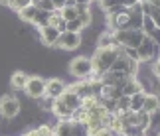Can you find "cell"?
Instances as JSON below:
<instances>
[{"label": "cell", "instance_id": "6da1fadb", "mask_svg": "<svg viewBox=\"0 0 160 136\" xmlns=\"http://www.w3.org/2000/svg\"><path fill=\"white\" fill-rule=\"evenodd\" d=\"M117 59V46L113 47H97L93 51V57H91V61H93V75L95 79H99L105 71L111 69V65H113V61Z\"/></svg>", "mask_w": 160, "mask_h": 136}, {"label": "cell", "instance_id": "7a4b0ae2", "mask_svg": "<svg viewBox=\"0 0 160 136\" xmlns=\"http://www.w3.org/2000/svg\"><path fill=\"white\" fill-rule=\"evenodd\" d=\"M117 46L122 47H137L140 44V40L144 38V32L140 28H125V30H117L113 32Z\"/></svg>", "mask_w": 160, "mask_h": 136}, {"label": "cell", "instance_id": "3957f363", "mask_svg": "<svg viewBox=\"0 0 160 136\" xmlns=\"http://www.w3.org/2000/svg\"><path fill=\"white\" fill-rule=\"evenodd\" d=\"M69 73L75 79H89L93 75V61H91L89 55H79V57H73L69 63Z\"/></svg>", "mask_w": 160, "mask_h": 136}, {"label": "cell", "instance_id": "277c9868", "mask_svg": "<svg viewBox=\"0 0 160 136\" xmlns=\"http://www.w3.org/2000/svg\"><path fill=\"white\" fill-rule=\"evenodd\" d=\"M22 104L14 95H2L0 97V116L4 120H12L20 114Z\"/></svg>", "mask_w": 160, "mask_h": 136}, {"label": "cell", "instance_id": "5b68a950", "mask_svg": "<svg viewBox=\"0 0 160 136\" xmlns=\"http://www.w3.org/2000/svg\"><path fill=\"white\" fill-rule=\"evenodd\" d=\"M160 53V47L152 41L148 36H144L140 40V44L137 46V55H138V61L140 63H150L152 59H156Z\"/></svg>", "mask_w": 160, "mask_h": 136}, {"label": "cell", "instance_id": "8992f818", "mask_svg": "<svg viewBox=\"0 0 160 136\" xmlns=\"http://www.w3.org/2000/svg\"><path fill=\"white\" fill-rule=\"evenodd\" d=\"M81 44H83L81 32H67L65 30V32L59 34V40H58V44H55V47L65 49V51H73V49H77Z\"/></svg>", "mask_w": 160, "mask_h": 136}, {"label": "cell", "instance_id": "52a82bcc", "mask_svg": "<svg viewBox=\"0 0 160 136\" xmlns=\"http://www.w3.org/2000/svg\"><path fill=\"white\" fill-rule=\"evenodd\" d=\"M24 93L30 97V99H42L46 95V79H42L40 75H32L28 79L26 83V89H24Z\"/></svg>", "mask_w": 160, "mask_h": 136}, {"label": "cell", "instance_id": "ba28073f", "mask_svg": "<svg viewBox=\"0 0 160 136\" xmlns=\"http://www.w3.org/2000/svg\"><path fill=\"white\" fill-rule=\"evenodd\" d=\"M38 34H40V41H42L44 46H48V47H55V44H58L61 32H59L58 28H53V26H50V24H46V26L38 28Z\"/></svg>", "mask_w": 160, "mask_h": 136}, {"label": "cell", "instance_id": "9c48e42d", "mask_svg": "<svg viewBox=\"0 0 160 136\" xmlns=\"http://www.w3.org/2000/svg\"><path fill=\"white\" fill-rule=\"evenodd\" d=\"M63 91H65V83L61 81V79L53 77V79H48V81H46V97H50V99H59Z\"/></svg>", "mask_w": 160, "mask_h": 136}, {"label": "cell", "instance_id": "30bf717a", "mask_svg": "<svg viewBox=\"0 0 160 136\" xmlns=\"http://www.w3.org/2000/svg\"><path fill=\"white\" fill-rule=\"evenodd\" d=\"M59 99H61V101H63V103H65L71 110H75V109L81 107V97H79L75 91L67 89V87H65V91H63V93H61V97H59Z\"/></svg>", "mask_w": 160, "mask_h": 136}, {"label": "cell", "instance_id": "8fae6325", "mask_svg": "<svg viewBox=\"0 0 160 136\" xmlns=\"http://www.w3.org/2000/svg\"><path fill=\"white\" fill-rule=\"evenodd\" d=\"M28 79H30V75H28L26 71H14V73H12V77H10L12 89H14V91H24V89H26Z\"/></svg>", "mask_w": 160, "mask_h": 136}, {"label": "cell", "instance_id": "7c38bea8", "mask_svg": "<svg viewBox=\"0 0 160 136\" xmlns=\"http://www.w3.org/2000/svg\"><path fill=\"white\" fill-rule=\"evenodd\" d=\"M52 113L55 114V119H71V113H73V110L67 107V104L61 101V99H53Z\"/></svg>", "mask_w": 160, "mask_h": 136}, {"label": "cell", "instance_id": "4fadbf2b", "mask_svg": "<svg viewBox=\"0 0 160 136\" xmlns=\"http://www.w3.org/2000/svg\"><path fill=\"white\" fill-rule=\"evenodd\" d=\"M52 130L55 136H71V119H58Z\"/></svg>", "mask_w": 160, "mask_h": 136}, {"label": "cell", "instance_id": "5bb4252c", "mask_svg": "<svg viewBox=\"0 0 160 136\" xmlns=\"http://www.w3.org/2000/svg\"><path fill=\"white\" fill-rule=\"evenodd\" d=\"M158 109H160V95H156V93H146L142 110H146V113L152 114V113H156Z\"/></svg>", "mask_w": 160, "mask_h": 136}, {"label": "cell", "instance_id": "9a60e30c", "mask_svg": "<svg viewBox=\"0 0 160 136\" xmlns=\"http://www.w3.org/2000/svg\"><path fill=\"white\" fill-rule=\"evenodd\" d=\"M138 91H144L142 85H140V79L138 77H131L121 87V93H122V95H127V97H131V95H134V93H138Z\"/></svg>", "mask_w": 160, "mask_h": 136}, {"label": "cell", "instance_id": "2e32d148", "mask_svg": "<svg viewBox=\"0 0 160 136\" xmlns=\"http://www.w3.org/2000/svg\"><path fill=\"white\" fill-rule=\"evenodd\" d=\"M36 14H38V6H36V4H30V6H26V8H22L20 12H18L20 20H22L24 24H30V26H32Z\"/></svg>", "mask_w": 160, "mask_h": 136}, {"label": "cell", "instance_id": "e0dca14e", "mask_svg": "<svg viewBox=\"0 0 160 136\" xmlns=\"http://www.w3.org/2000/svg\"><path fill=\"white\" fill-rule=\"evenodd\" d=\"M122 95L121 87H115V85H103L101 83V91H99V99H119Z\"/></svg>", "mask_w": 160, "mask_h": 136}, {"label": "cell", "instance_id": "ac0fdd59", "mask_svg": "<svg viewBox=\"0 0 160 136\" xmlns=\"http://www.w3.org/2000/svg\"><path fill=\"white\" fill-rule=\"evenodd\" d=\"M150 122H152L150 113H146V110H138L137 113V126H140L142 130L148 132L150 130Z\"/></svg>", "mask_w": 160, "mask_h": 136}, {"label": "cell", "instance_id": "d6986e66", "mask_svg": "<svg viewBox=\"0 0 160 136\" xmlns=\"http://www.w3.org/2000/svg\"><path fill=\"white\" fill-rule=\"evenodd\" d=\"M144 97H146V91H138V93H134V95H131V110H134V113L142 110Z\"/></svg>", "mask_w": 160, "mask_h": 136}, {"label": "cell", "instance_id": "ffe728a7", "mask_svg": "<svg viewBox=\"0 0 160 136\" xmlns=\"http://www.w3.org/2000/svg\"><path fill=\"white\" fill-rule=\"evenodd\" d=\"M48 24H50V26H53V28H58L59 32H65V20L61 18L59 10L50 12V20H48Z\"/></svg>", "mask_w": 160, "mask_h": 136}, {"label": "cell", "instance_id": "44dd1931", "mask_svg": "<svg viewBox=\"0 0 160 136\" xmlns=\"http://www.w3.org/2000/svg\"><path fill=\"white\" fill-rule=\"evenodd\" d=\"M52 134H53V130L50 124H40L38 128H32V130L24 132V136H52Z\"/></svg>", "mask_w": 160, "mask_h": 136}, {"label": "cell", "instance_id": "7402d4cb", "mask_svg": "<svg viewBox=\"0 0 160 136\" xmlns=\"http://www.w3.org/2000/svg\"><path fill=\"white\" fill-rule=\"evenodd\" d=\"M113 46H117L115 36H113V32H109V30H107L105 34L99 36V44H97V47H113Z\"/></svg>", "mask_w": 160, "mask_h": 136}, {"label": "cell", "instance_id": "603a6c76", "mask_svg": "<svg viewBox=\"0 0 160 136\" xmlns=\"http://www.w3.org/2000/svg\"><path fill=\"white\" fill-rule=\"evenodd\" d=\"M48 20H50V12H46V10H40V8H38V14H36L34 22H32V26L42 28V26H46V24H48Z\"/></svg>", "mask_w": 160, "mask_h": 136}, {"label": "cell", "instance_id": "cb8c5ba5", "mask_svg": "<svg viewBox=\"0 0 160 136\" xmlns=\"http://www.w3.org/2000/svg\"><path fill=\"white\" fill-rule=\"evenodd\" d=\"M87 119H89V110L83 107H79L71 113V120H75V122H85L87 124Z\"/></svg>", "mask_w": 160, "mask_h": 136}, {"label": "cell", "instance_id": "d4e9b609", "mask_svg": "<svg viewBox=\"0 0 160 136\" xmlns=\"http://www.w3.org/2000/svg\"><path fill=\"white\" fill-rule=\"evenodd\" d=\"M59 14L65 22H69L73 18H77V6H63V8L59 10Z\"/></svg>", "mask_w": 160, "mask_h": 136}, {"label": "cell", "instance_id": "484cf974", "mask_svg": "<svg viewBox=\"0 0 160 136\" xmlns=\"http://www.w3.org/2000/svg\"><path fill=\"white\" fill-rule=\"evenodd\" d=\"M32 4V0H8V4H6V8L14 10V12H20L22 8H26V6Z\"/></svg>", "mask_w": 160, "mask_h": 136}, {"label": "cell", "instance_id": "4316f807", "mask_svg": "<svg viewBox=\"0 0 160 136\" xmlns=\"http://www.w3.org/2000/svg\"><path fill=\"white\" fill-rule=\"evenodd\" d=\"M122 134L125 136H146V130H142V128L137 126V124H128V126L122 128Z\"/></svg>", "mask_w": 160, "mask_h": 136}, {"label": "cell", "instance_id": "83f0119b", "mask_svg": "<svg viewBox=\"0 0 160 136\" xmlns=\"http://www.w3.org/2000/svg\"><path fill=\"white\" fill-rule=\"evenodd\" d=\"M65 30L67 32H83L85 26H83V22L79 20V18H73V20L65 22Z\"/></svg>", "mask_w": 160, "mask_h": 136}, {"label": "cell", "instance_id": "f1b7e54d", "mask_svg": "<svg viewBox=\"0 0 160 136\" xmlns=\"http://www.w3.org/2000/svg\"><path fill=\"white\" fill-rule=\"evenodd\" d=\"M154 28H158V26H156L154 22H152V18H150V16H146V14H144V16H142V26H140V30L144 32V36H148Z\"/></svg>", "mask_w": 160, "mask_h": 136}, {"label": "cell", "instance_id": "f546056e", "mask_svg": "<svg viewBox=\"0 0 160 136\" xmlns=\"http://www.w3.org/2000/svg\"><path fill=\"white\" fill-rule=\"evenodd\" d=\"M128 109H131V97L121 95L117 99V113H122V110H128Z\"/></svg>", "mask_w": 160, "mask_h": 136}, {"label": "cell", "instance_id": "4dcf8cb0", "mask_svg": "<svg viewBox=\"0 0 160 136\" xmlns=\"http://www.w3.org/2000/svg\"><path fill=\"white\" fill-rule=\"evenodd\" d=\"M89 136H115V132L109 126H97L93 130H89Z\"/></svg>", "mask_w": 160, "mask_h": 136}, {"label": "cell", "instance_id": "1f68e13d", "mask_svg": "<svg viewBox=\"0 0 160 136\" xmlns=\"http://www.w3.org/2000/svg\"><path fill=\"white\" fill-rule=\"evenodd\" d=\"M38 107H40V110H48V113H52V107H53V99H50V97H42V99H38Z\"/></svg>", "mask_w": 160, "mask_h": 136}, {"label": "cell", "instance_id": "d6a6232c", "mask_svg": "<svg viewBox=\"0 0 160 136\" xmlns=\"http://www.w3.org/2000/svg\"><path fill=\"white\" fill-rule=\"evenodd\" d=\"M97 2H99V8L103 12H109L115 6H121V0H97Z\"/></svg>", "mask_w": 160, "mask_h": 136}, {"label": "cell", "instance_id": "836d02e7", "mask_svg": "<svg viewBox=\"0 0 160 136\" xmlns=\"http://www.w3.org/2000/svg\"><path fill=\"white\" fill-rule=\"evenodd\" d=\"M36 6H38L40 10H46V12H55V6H53L52 0H38Z\"/></svg>", "mask_w": 160, "mask_h": 136}, {"label": "cell", "instance_id": "e575fe53", "mask_svg": "<svg viewBox=\"0 0 160 136\" xmlns=\"http://www.w3.org/2000/svg\"><path fill=\"white\" fill-rule=\"evenodd\" d=\"M146 16H150V18H152V22H154L156 26L160 28V8H156V6H152V8H150V12H148Z\"/></svg>", "mask_w": 160, "mask_h": 136}, {"label": "cell", "instance_id": "d590c367", "mask_svg": "<svg viewBox=\"0 0 160 136\" xmlns=\"http://www.w3.org/2000/svg\"><path fill=\"white\" fill-rule=\"evenodd\" d=\"M148 38L152 40V41H154V44L160 47V28H154V30H152V32L148 34Z\"/></svg>", "mask_w": 160, "mask_h": 136}, {"label": "cell", "instance_id": "8d00e7d4", "mask_svg": "<svg viewBox=\"0 0 160 136\" xmlns=\"http://www.w3.org/2000/svg\"><path fill=\"white\" fill-rule=\"evenodd\" d=\"M138 2H140V0H121V4L125 6V8H132V6L138 4Z\"/></svg>", "mask_w": 160, "mask_h": 136}, {"label": "cell", "instance_id": "74e56055", "mask_svg": "<svg viewBox=\"0 0 160 136\" xmlns=\"http://www.w3.org/2000/svg\"><path fill=\"white\" fill-rule=\"evenodd\" d=\"M53 2V6H55V10H61L65 6V0H52Z\"/></svg>", "mask_w": 160, "mask_h": 136}, {"label": "cell", "instance_id": "f35d334b", "mask_svg": "<svg viewBox=\"0 0 160 136\" xmlns=\"http://www.w3.org/2000/svg\"><path fill=\"white\" fill-rule=\"evenodd\" d=\"M75 6H91V0H75Z\"/></svg>", "mask_w": 160, "mask_h": 136}, {"label": "cell", "instance_id": "ab89813d", "mask_svg": "<svg viewBox=\"0 0 160 136\" xmlns=\"http://www.w3.org/2000/svg\"><path fill=\"white\" fill-rule=\"evenodd\" d=\"M148 2H150L152 6H156V8H160V0H148Z\"/></svg>", "mask_w": 160, "mask_h": 136}, {"label": "cell", "instance_id": "60d3db41", "mask_svg": "<svg viewBox=\"0 0 160 136\" xmlns=\"http://www.w3.org/2000/svg\"><path fill=\"white\" fill-rule=\"evenodd\" d=\"M65 6H75V0H65Z\"/></svg>", "mask_w": 160, "mask_h": 136}, {"label": "cell", "instance_id": "b9f144b4", "mask_svg": "<svg viewBox=\"0 0 160 136\" xmlns=\"http://www.w3.org/2000/svg\"><path fill=\"white\" fill-rule=\"evenodd\" d=\"M8 4V0H0V6H6Z\"/></svg>", "mask_w": 160, "mask_h": 136}, {"label": "cell", "instance_id": "7bdbcfd3", "mask_svg": "<svg viewBox=\"0 0 160 136\" xmlns=\"http://www.w3.org/2000/svg\"><path fill=\"white\" fill-rule=\"evenodd\" d=\"M115 136H125V134H115Z\"/></svg>", "mask_w": 160, "mask_h": 136}, {"label": "cell", "instance_id": "ee69618b", "mask_svg": "<svg viewBox=\"0 0 160 136\" xmlns=\"http://www.w3.org/2000/svg\"><path fill=\"white\" fill-rule=\"evenodd\" d=\"M158 57H160V53H158Z\"/></svg>", "mask_w": 160, "mask_h": 136}, {"label": "cell", "instance_id": "f6af8a7d", "mask_svg": "<svg viewBox=\"0 0 160 136\" xmlns=\"http://www.w3.org/2000/svg\"><path fill=\"white\" fill-rule=\"evenodd\" d=\"M52 136H55V134H52Z\"/></svg>", "mask_w": 160, "mask_h": 136}]
</instances>
